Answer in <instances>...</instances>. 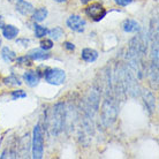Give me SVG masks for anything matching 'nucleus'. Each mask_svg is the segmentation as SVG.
Wrapping results in <instances>:
<instances>
[{"instance_id":"f257e3e1","label":"nucleus","mask_w":159,"mask_h":159,"mask_svg":"<svg viewBox=\"0 0 159 159\" xmlns=\"http://www.w3.org/2000/svg\"><path fill=\"white\" fill-rule=\"evenodd\" d=\"M147 54V42L143 36H135L128 44L126 59L128 66L136 74V77L142 79L144 73V58Z\"/></svg>"},{"instance_id":"f03ea898","label":"nucleus","mask_w":159,"mask_h":159,"mask_svg":"<svg viewBox=\"0 0 159 159\" xmlns=\"http://www.w3.org/2000/svg\"><path fill=\"white\" fill-rule=\"evenodd\" d=\"M150 37L152 40L151 46V64H150V77L151 83L156 89H158V62H159V46H158V23L155 20L152 21L150 28Z\"/></svg>"},{"instance_id":"7ed1b4c3","label":"nucleus","mask_w":159,"mask_h":159,"mask_svg":"<svg viewBox=\"0 0 159 159\" xmlns=\"http://www.w3.org/2000/svg\"><path fill=\"white\" fill-rule=\"evenodd\" d=\"M119 106L116 98L113 95V90H107V95L105 97V100L102 105V123L105 127H110L116 122L118 118Z\"/></svg>"},{"instance_id":"20e7f679","label":"nucleus","mask_w":159,"mask_h":159,"mask_svg":"<svg viewBox=\"0 0 159 159\" xmlns=\"http://www.w3.org/2000/svg\"><path fill=\"white\" fill-rule=\"evenodd\" d=\"M66 122V110L64 103H58L52 110L51 119H50V133L52 136H58L64 130Z\"/></svg>"},{"instance_id":"39448f33","label":"nucleus","mask_w":159,"mask_h":159,"mask_svg":"<svg viewBox=\"0 0 159 159\" xmlns=\"http://www.w3.org/2000/svg\"><path fill=\"white\" fill-rule=\"evenodd\" d=\"M44 153V133L43 128L39 123L34 128L32 134V158L40 159L43 158Z\"/></svg>"},{"instance_id":"423d86ee","label":"nucleus","mask_w":159,"mask_h":159,"mask_svg":"<svg viewBox=\"0 0 159 159\" xmlns=\"http://www.w3.org/2000/svg\"><path fill=\"white\" fill-rule=\"evenodd\" d=\"M45 81L48 83L52 84V85H60L65 82L66 80V73L62 69L59 68H52V69H48L46 73L44 74Z\"/></svg>"},{"instance_id":"0eeeda50","label":"nucleus","mask_w":159,"mask_h":159,"mask_svg":"<svg viewBox=\"0 0 159 159\" xmlns=\"http://www.w3.org/2000/svg\"><path fill=\"white\" fill-rule=\"evenodd\" d=\"M99 102H100V95L98 89L92 88L91 91H90V95H89L87 111H85V113L90 118H92V119H93V116L97 113V111L99 110Z\"/></svg>"},{"instance_id":"6e6552de","label":"nucleus","mask_w":159,"mask_h":159,"mask_svg":"<svg viewBox=\"0 0 159 159\" xmlns=\"http://www.w3.org/2000/svg\"><path fill=\"white\" fill-rule=\"evenodd\" d=\"M106 9L103 7V5H100L99 2H95V4H91L90 6H88L85 8V14H87L90 19H92L93 21L98 22L102 19L105 17L106 15Z\"/></svg>"},{"instance_id":"1a4fd4ad","label":"nucleus","mask_w":159,"mask_h":159,"mask_svg":"<svg viewBox=\"0 0 159 159\" xmlns=\"http://www.w3.org/2000/svg\"><path fill=\"white\" fill-rule=\"evenodd\" d=\"M66 23H67V27L70 29V30L81 34V32L84 31L87 22H85V20L82 19L80 15H70L67 19V22H66Z\"/></svg>"},{"instance_id":"9d476101","label":"nucleus","mask_w":159,"mask_h":159,"mask_svg":"<svg viewBox=\"0 0 159 159\" xmlns=\"http://www.w3.org/2000/svg\"><path fill=\"white\" fill-rule=\"evenodd\" d=\"M142 98H143L144 104H145V106H147L149 113L151 114L152 112L155 111V108H156V98H155V96L152 95L149 90H145V89H144L143 91H142Z\"/></svg>"},{"instance_id":"9b49d317","label":"nucleus","mask_w":159,"mask_h":159,"mask_svg":"<svg viewBox=\"0 0 159 159\" xmlns=\"http://www.w3.org/2000/svg\"><path fill=\"white\" fill-rule=\"evenodd\" d=\"M28 57L31 60H46L51 57V53L43 48H32L28 52Z\"/></svg>"},{"instance_id":"f8f14e48","label":"nucleus","mask_w":159,"mask_h":159,"mask_svg":"<svg viewBox=\"0 0 159 159\" xmlns=\"http://www.w3.org/2000/svg\"><path fill=\"white\" fill-rule=\"evenodd\" d=\"M23 80L29 87H36L37 84L39 83V74L38 72L28 70L23 74Z\"/></svg>"},{"instance_id":"ddd939ff","label":"nucleus","mask_w":159,"mask_h":159,"mask_svg":"<svg viewBox=\"0 0 159 159\" xmlns=\"http://www.w3.org/2000/svg\"><path fill=\"white\" fill-rule=\"evenodd\" d=\"M81 58L85 61V62H93L98 58V52L93 50V48H83L82 53H81Z\"/></svg>"},{"instance_id":"4468645a","label":"nucleus","mask_w":159,"mask_h":159,"mask_svg":"<svg viewBox=\"0 0 159 159\" xmlns=\"http://www.w3.org/2000/svg\"><path fill=\"white\" fill-rule=\"evenodd\" d=\"M19 35V29L16 28L15 25L13 24H8V25H5L2 28V36L8 40L14 39L16 36Z\"/></svg>"},{"instance_id":"2eb2a0df","label":"nucleus","mask_w":159,"mask_h":159,"mask_svg":"<svg viewBox=\"0 0 159 159\" xmlns=\"http://www.w3.org/2000/svg\"><path fill=\"white\" fill-rule=\"evenodd\" d=\"M16 11L20 12L22 15H30V14L34 13L35 8H34V6L30 2H27V1L22 0L21 2L16 4Z\"/></svg>"},{"instance_id":"dca6fc26","label":"nucleus","mask_w":159,"mask_h":159,"mask_svg":"<svg viewBox=\"0 0 159 159\" xmlns=\"http://www.w3.org/2000/svg\"><path fill=\"white\" fill-rule=\"evenodd\" d=\"M122 29L123 31L126 32H139L141 30V27H139V23L137 21L128 19L122 23Z\"/></svg>"},{"instance_id":"f3484780","label":"nucleus","mask_w":159,"mask_h":159,"mask_svg":"<svg viewBox=\"0 0 159 159\" xmlns=\"http://www.w3.org/2000/svg\"><path fill=\"white\" fill-rule=\"evenodd\" d=\"M48 9L45 7H40L38 8V9H36V11H34V13H32V20L36 21V22H42V21H44L46 17H48Z\"/></svg>"},{"instance_id":"a211bd4d","label":"nucleus","mask_w":159,"mask_h":159,"mask_svg":"<svg viewBox=\"0 0 159 159\" xmlns=\"http://www.w3.org/2000/svg\"><path fill=\"white\" fill-rule=\"evenodd\" d=\"M1 58L6 62H13L16 59V53L14 51H12L9 48H2V50H1Z\"/></svg>"},{"instance_id":"6ab92c4d","label":"nucleus","mask_w":159,"mask_h":159,"mask_svg":"<svg viewBox=\"0 0 159 159\" xmlns=\"http://www.w3.org/2000/svg\"><path fill=\"white\" fill-rule=\"evenodd\" d=\"M48 34L51 36L52 39L58 40V39H60L61 37L64 36V30H62V28H61V27H54L53 29L48 30Z\"/></svg>"},{"instance_id":"aec40b11","label":"nucleus","mask_w":159,"mask_h":159,"mask_svg":"<svg viewBox=\"0 0 159 159\" xmlns=\"http://www.w3.org/2000/svg\"><path fill=\"white\" fill-rule=\"evenodd\" d=\"M2 81H4V84H6V85H11V87H17V85H21L20 80L17 79L15 75H9L8 77H5Z\"/></svg>"},{"instance_id":"412c9836","label":"nucleus","mask_w":159,"mask_h":159,"mask_svg":"<svg viewBox=\"0 0 159 159\" xmlns=\"http://www.w3.org/2000/svg\"><path fill=\"white\" fill-rule=\"evenodd\" d=\"M48 30L45 27L40 25V24H35V36L37 38H43L48 35Z\"/></svg>"},{"instance_id":"4be33fe9","label":"nucleus","mask_w":159,"mask_h":159,"mask_svg":"<svg viewBox=\"0 0 159 159\" xmlns=\"http://www.w3.org/2000/svg\"><path fill=\"white\" fill-rule=\"evenodd\" d=\"M53 48V42L51 39H43L40 42V48H43L45 51H48Z\"/></svg>"},{"instance_id":"5701e85b","label":"nucleus","mask_w":159,"mask_h":159,"mask_svg":"<svg viewBox=\"0 0 159 159\" xmlns=\"http://www.w3.org/2000/svg\"><path fill=\"white\" fill-rule=\"evenodd\" d=\"M15 61L19 65H25V66H30L31 65V59L28 56L25 57H20V58H16Z\"/></svg>"},{"instance_id":"b1692460","label":"nucleus","mask_w":159,"mask_h":159,"mask_svg":"<svg viewBox=\"0 0 159 159\" xmlns=\"http://www.w3.org/2000/svg\"><path fill=\"white\" fill-rule=\"evenodd\" d=\"M12 97H13V99L16 100V99H19V98H25V97H27V93H25V91H23V90H15V91L12 92Z\"/></svg>"},{"instance_id":"393cba45","label":"nucleus","mask_w":159,"mask_h":159,"mask_svg":"<svg viewBox=\"0 0 159 159\" xmlns=\"http://www.w3.org/2000/svg\"><path fill=\"white\" fill-rule=\"evenodd\" d=\"M114 2H116V5H119V6L125 7V6H128L129 4H131L133 0H114Z\"/></svg>"},{"instance_id":"a878e982","label":"nucleus","mask_w":159,"mask_h":159,"mask_svg":"<svg viewBox=\"0 0 159 159\" xmlns=\"http://www.w3.org/2000/svg\"><path fill=\"white\" fill-rule=\"evenodd\" d=\"M64 46L66 50H68V51H74V50H75V45H74L73 43H69V42H65Z\"/></svg>"},{"instance_id":"bb28decb","label":"nucleus","mask_w":159,"mask_h":159,"mask_svg":"<svg viewBox=\"0 0 159 159\" xmlns=\"http://www.w3.org/2000/svg\"><path fill=\"white\" fill-rule=\"evenodd\" d=\"M16 43L17 44H24L23 46H27V44L29 43V40L28 39H17L16 40Z\"/></svg>"},{"instance_id":"cd10ccee","label":"nucleus","mask_w":159,"mask_h":159,"mask_svg":"<svg viewBox=\"0 0 159 159\" xmlns=\"http://www.w3.org/2000/svg\"><path fill=\"white\" fill-rule=\"evenodd\" d=\"M5 27V20H4V17L0 15V29H2Z\"/></svg>"},{"instance_id":"c85d7f7f","label":"nucleus","mask_w":159,"mask_h":159,"mask_svg":"<svg viewBox=\"0 0 159 159\" xmlns=\"http://www.w3.org/2000/svg\"><path fill=\"white\" fill-rule=\"evenodd\" d=\"M80 1H81V2H82L83 5H85V4H88V2H90L91 0H80Z\"/></svg>"},{"instance_id":"c756f323","label":"nucleus","mask_w":159,"mask_h":159,"mask_svg":"<svg viewBox=\"0 0 159 159\" xmlns=\"http://www.w3.org/2000/svg\"><path fill=\"white\" fill-rule=\"evenodd\" d=\"M9 1H11V2H14V4H19L22 0H9Z\"/></svg>"},{"instance_id":"7c9ffc66","label":"nucleus","mask_w":159,"mask_h":159,"mask_svg":"<svg viewBox=\"0 0 159 159\" xmlns=\"http://www.w3.org/2000/svg\"><path fill=\"white\" fill-rule=\"evenodd\" d=\"M53 1H56V2H66L67 0H53Z\"/></svg>"},{"instance_id":"2f4dec72","label":"nucleus","mask_w":159,"mask_h":159,"mask_svg":"<svg viewBox=\"0 0 159 159\" xmlns=\"http://www.w3.org/2000/svg\"><path fill=\"white\" fill-rule=\"evenodd\" d=\"M0 46H1V38H0Z\"/></svg>"}]
</instances>
